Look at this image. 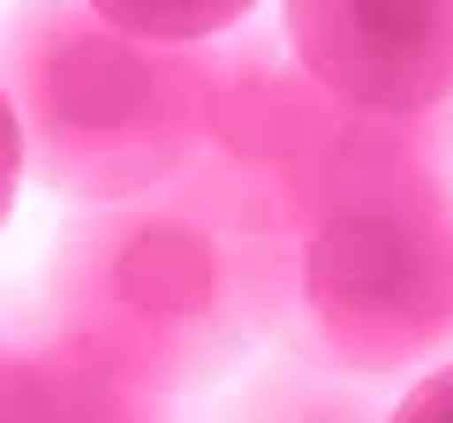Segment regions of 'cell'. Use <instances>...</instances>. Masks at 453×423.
Instances as JSON below:
<instances>
[{"mask_svg":"<svg viewBox=\"0 0 453 423\" xmlns=\"http://www.w3.org/2000/svg\"><path fill=\"white\" fill-rule=\"evenodd\" d=\"M386 423H453V363H446V371H431L423 386H408L401 408H393Z\"/></svg>","mask_w":453,"mask_h":423,"instance_id":"cell-10","label":"cell"},{"mask_svg":"<svg viewBox=\"0 0 453 423\" xmlns=\"http://www.w3.org/2000/svg\"><path fill=\"white\" fill-rule=\"evenodd\" d=\"M234 423H371V401H356V393L333 386V378L288 371V378H273V393H265L250 416H234Z\"/></svg>","mask_w":453,"mask_h":423,"instance_id":"cell-8","label":"cell"},{"mask_svg":"<svg viewBox=\"0 0 453 423\" xmlns=\"http://www.w3.org/2000/svg\"><path fill=\"white\" fill-rule=\"evenodd\" d=\"M16 181H23V129H16L8 91H0V227H8V212H16Z\"/></svg>","mask_w":453,"mask_h":423,"instance_id":"cell-11","label":"cell"},{"mask_svg":"<svg viewBox=\"0 0 453 423\" xmlns=\"http://www.w3.org/2000/svg\"><path fill=\"white\" fill-rule=\"evenodd\" d=\"M91 8L136 38H159V46H204V38L250 23L257 0H91Z\"/></svg>","mask_w":453,"mask_h":423,"instance_id":"cell-7","label":"cell"},{"mask_svg":"<svg viewBox=\"0 0 453 423\" xmlns=\"http://www.w3.org/2000/svg\"><path fill=\"white\" fill-rule=\"evenodd\" d=\"M303 303L348 371H416L453 341V196H393L303 235Z\"/></svg>","mask_w":453,"mask_h":423,"instance_id":"cell-3","label":"cell"},{"mask_svg":"<svg viewBox=\"0 0 453 423\" xmlns=\"http://www.w3.org/2000/svg\"><path fill=\"white\" fill-rule=\"evenodd\" d=\"M250 295L234 235L181 204H113L53 258V326L83 348L129 363L159 393L204 378L250 326Z\"/></svg>","mask_w":453,"mask_h":423,"instance_id":"cell-2","label":"cell"},{"mask_svg":"<svg viewBox=\"0 0 453 423\" xmlns=\"http://www.w3.org/2000/svg\"><path fill=\"white\" fill-rule=\"evenodd\" d=\"M295 61L363 114H423L453 98V0H280Z\"/></svg>","mask_w":453,"mask_h":423,"instance_id":"cell-4","label":"cell"},{"mask_svg":"<svg viewBox=\"0 0 453 423\" xmlns=\"http://www.w3.org/2000/svg\"><path fill=\"white\" fill-rule=\"evenodd\" d=\"M211 46V91H204V151L234 166H288L310 144L340 129V106L280 31H219Z\"/></svg>","mask_w":453,"mask_h":423,"instance_id":"cell-5","label":"cell"},{"mask_svg":"<svg viewBox=\"0 0 453 423\" xmlns=\"http://www.w3.org/2000/svg\"><path fill=\"white\" fill-rule=\"evenodd\" d=\"M8 348H16L23 371L38 378L53 423H166V393L151 386V378H136L129 363L83 348L76 333H61L53 318L38 333H23V341H8Z\"/></svg>","mask_w":453,"mask_h":423,"instance_id":"cell-6","label":"cell"},{"mask_svg":"<svg viewBox=\"0 0 453 423\" xmlns=\"http://www.w3.org/2000/svg\"><path fill=\"white\" fill-rule=\"evenodd\" d=\"M0 423H53L46 393H38V378L23 371V356L8 341H0Z\"/></svg>","mask_w":453,"mask_h":423,"instance_id":"cell-9","label":"cell"},{"mask_svg":"<svg viewBox=\"0 0 453 423\" xmlns=\"http://www.w3.org/2000/svg\"><path fill=\"white\" fill-rule=\"evenodd\" d=\"M0 91L23 129V174L53 196L129 204L204 151L211 46H159L91 0H23L0 23Z\"/></svg>","mask_w":453,"mask_h":423,"instance_id":"cell-1","label":"cell"}]
</instances>
